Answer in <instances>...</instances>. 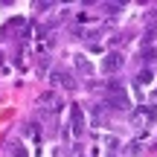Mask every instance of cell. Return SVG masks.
Listing matches in <instances>:
<instances>
[{
    "instance_id": "1",
    "label": "cell",
    "mask_w": 157,
    "mask_h": 157,
    "mask_svg": "<svg viewBox=\"0 0 157 157\" xmlns=\"http://www.w3.org/2000/svg\"><path fill=\"white\" fill-rule=\"evenodd\" d=\"M105 96H108V108H113V111H125V108H131L128 90H125L119 82H108Z\"/></svg>"
},
{
    "instance_id": "7",
    "label": "cell",
    "mask_w": 157,
    "mask_h": 157,
    "mask_svg": "<svg viewBox=\"0 0 157 157\" xmlns=\"http://www.w3.org/2000/svg\"><path fill=\"white\" fill-rule=\"evenodd\" d=\"M151 78H154L151 70H140V76H137V84H143V87H146V84H151Z\"/></svg>"
},
{
    "instance_id": "8",
    "label": "cell",
    "mask_w": 157,
    "mask_h": 157,
    "mask_svg": "<svg viewBox=\"0 0 157 157\" xmlns=\"http://www.w3.org/2000/svg\"><path fill=\"white\" fill-rule=\"evenodd\" d=\"M9 151H12V157H29V154H26V148H23L21 143H12V146H9Z\"/></svg>"
},
{
    "instance_id": "4",
    "label": "cell",
    "mask_w": 157,
    "mask_h": 157,
    "mask_svg": "<svg viewBox=\"0 0 157 157\" xmlns=\"http://www.w3.org/2000/svg\"><path fill=\"white\" fill-rule=\"evenodd\" d=\"M125 67V56L122 52H108L105 58H102V73H119V70Z\"/></svg>"
},
{
    "instance_id": "5",
    "label": "cell",
    "mask_w": 157,
    "mask_h": 157,
    "mask_svg": "<svg viewBox=\"0 0 157 157\" xmlns=\"http://www.w3.org/2000/svg\"><path fill=\"white\" fill-rule=\"evenodd\" d=\"M38 105L44 108V111H50V113L61 111V102H58V93H56V90H44V93L38 96Z\"/></svg>"
},
{
    "instance_id": "9",
    "label": "cell",
    "mask_w": 157,
    "mask_h": 157,
    "mask_svg": "<svg viewBox=\"0 0 157 157\" xmlns=\"http://www.w3.org/2000/svg\"><path fill=\"white\" fill-rule=\"evenodd\" d=\"M105 146H108V151H117V148H119V140H117V137H105Z\"/></svg>"
},
{
    "instance_id": "6",
    "label": "cell",
    "mask_w": 157,
    "mask_h": 157,
    "mask_svg": "<svg viewBox=\"0 0 157 157\" xmlns=\"http://www.w3.org/2000/svg\"><path fill=\"white\" fill-rule=\"evenodd\" d=\"M73 64H76V70H78L82 76H90V73H93V67H90L87 56H82V52H76V56H73Z\"/></svg>"
},
{
    "instance_id": "2",
    "label": "cell",
    "mask_w": 157,
    "mask_h": 157,
    "mask_svg": "<svg viewBox=\"0 0 157 157\" xmlns=\"http://www.w3.org/2000/svg\"><path fill=\"white\" fill-rule=\"evenodd\" d=\"M70 128H73V137L87 134V119H84V108L82 105H70Z\"/></svg>"
},
{
    "instance_id": "3",
    "label": "cell",
    "mask_w": 157,
    "mask_h": 157,
    "mask_svg": "<svg viewBox=\"0 0 157 157\" xmlns=\"http://www.w3.org/2000/svg\"><path fill=\"white\" fill-rule=\"evenodd\" d=\"M50 82H52V87L76 90V82H73V73H70V70H61V67H56V70L50 73Z\"/></svg>"
}]
</instances>
